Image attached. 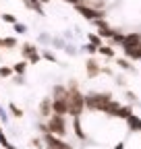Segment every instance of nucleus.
I'll return each mask as SVG.
<instances>
[{"mask_svg": "<svg viewBox=\"0 0 141 149\" xmlns=\"http://www.w3.org/2000/svg\"><path fill=\"white\" fill-rule=\"evenodd\" d=\"M2 44H4V46H8V48H10V46H15V40H13V37H8V40H4V42H2Z\"/></svg>", "mask_w": 141, "mask_h": 149, "instance_id": "obj_1", "label": "nucleus"}, {"mask_svg": "<svg viewBox=\"0 0 141 149\" xmlns=\"http://www.w3.org/2000/svg\"><path fill=\"white\" fill-rule=\"evenodd\" d=\"M44 2H46V0H44Z\"/></svg>", "mask_w": 141, "mask_h": 149, "instance_id": "obj_4", "label": "nucleus"}, {"mask_svg": "<svg viewBox=\"0 0 141 149\" xmlns=\"http://www.w3.org/2000/svg\"><path fill=\"white\" fill-rule=\"evenodd\" d=\"M0 74H2V77H8V74H10V68H0Z\"/></svg>", "mask_w": 141, "mask_h": 149, "instance_id": "obj_2", "label": "nucleus"}, {"mask_svg": "<svg viewBox=\"0 0 141 149\" xmlns=\"http://www.w3.org/2000/svg\"><path fill=\"white\" fill-rule=\"evenodd\" d=\"M15 68H17V72H23V70H25V64H23V62H21V64H17V66H15Z\"/></svg>", "mask_w": 141, "mask_h": 149, "instance_id": "obj_3", "label": "nucleus"}]
</instances>
